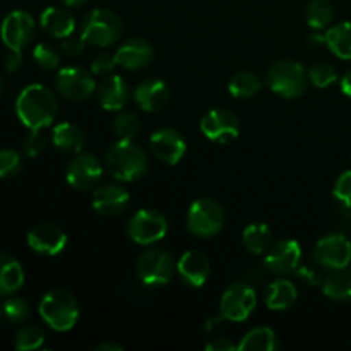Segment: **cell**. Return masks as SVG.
Listing matches in <instances>:
<instances>
[{
  "label": "cell",
  "mask_w": 351,
  "mask_h": 351,
  "mask_svg": "<svg viewBox=\"0 0 351 351\" xmlns=\"http://www.w3.org/2000/svg\"><path fill=\"white\" fill-rule=\"evenodd\" d=\"M117 65L115 53H108V51H101V53L95 55L91 62V72L96 75H105L112 71Z\"/></svg>",
  "instance_id": "obj_41"
},
{
  "label": "cell",
  "mask_w": 351,
  "mask_h": 351,
  "mask_svg": "<svg viewBox=\"0 0 351 351\" xmlns=\"http://www.w3.org/2000/svg\"><path fill=\"white\" fill-rule=\"evenodd\" d=\"M134 99L144 112H160L170 99V89H168L167 82L158 77L144 79L136 86Z\"/></svg>",
  "instance_id": "obj_20"
},
{
  "label": "cell",
  "mask_w": 351,
  "mask_h": 351,
  "mask_svg": "<svg viewBox=\"0 0 351 351\" xmlns=\"http://www.w3.org/2000/svg\"><path fill=\"white\" fill-rule=\"evenodd\" d=\"M208 351H235L239 350V345H233L228 338H215L206 345Z\"/></svg>",
  "instance_id": "obj_45"
},
{
  "label": "cell",
  "mask_w": 351,
  "mask_h": 351,
  "mask_svg": "<svg viewBox=\"0 0 351 351\" xmlns=\"http://www.w3.org/2000/svg\"><path fill=\"white\" fill-rule=\"evenodd\" d=\"M298 278H302L304 281H307L308 285H322L324 283V278H322V274L319 273L317 269H314V267L311 266H302L300 269H298Z\"/></svg>",
  "instance_id": "obj_43"
},
{
  "label": "cell",
  "mask_w": 351,
  "mask_h": 351,
  "mask_svg": "<svg viewBox=\"0 0 351 351\" xmlns=\"http://www.w3.org/2000/svg\"><path fill=\"white\" fill-rule=\"evenodd\" d=\"M341 91L351 98V71L346 72L341 77Z\"/></svg>",
  "instance_id": "obj_46"
},
{
  "label": "cell",
  "mask_w": 351,
  "mask_h": 351,
  "mask_svg": "<svg viewBox=\"0 0 351 351\" xmlns=\"http://www.w3.org/2000/svg\"><path fill=\"white\" fill-rule=\"evenodd\" d=\"M335 17V10L329 0H311L305 9V19L307 24L315 31H321L329 27Z\"/></svg>",
  "instance_id": "obj_32"
},
{
  "label": "cell",
  "mask_w": 351,
  "mask_h": 351,
  "mask_svg": "<svg viewBox=\"0 0 351 351\" xmlns=\"http://www.w3.org/2000/svg\"><path fill=\"white\" fill-rule=\"evenodd\" d=\"M168 221L156 209H139L127 223V235L134 243L151 245L165 239Z\"/></svg>",
  "instance_id": "obj_8"
},
{
  "label": "cell",
  "mask_w": 351,
  "mask_h": 351,
  "mask_svg": "<svg viewBox=\"0 0 351 351\" xmlns=\"http://www.w3.org/2000/svg\"><path fill=\"white\" fill-rule=\"evenodd\" d=\"M308 82L315 86V88H328V86L335 84L338 81V71L332 67L331 64H326V62H319L308 67L307 71Z\"/></svg>",
  "instance_id": "obj_35"
},
{
  "label": "cell",
  "mask_w": 351,
  "mask_h": 351,
  "mask_svg": "<svg viewBox=\"0 0 351 351\" xmlns=\"http://www.w3.org/2000/svg\"><path fill=\"white\" fill-rule=\"evenodd\" d=\"M105 167L113 178L122 182H134L144 177L149 161L143 147L134 141H117L105 154Z\"/></svg>",
  "instance_id": "obj_2"
},
{
  "label": "cell",
  "mask_w": 351,
  "mask_h": 351,
  "mask_svg": "<svg viewBox=\"0 0 351 351\" xmlns=\"http://www.w3.org/2000/svg\"><path fill=\"white\" fill-rule=\"evenodd\" d=\"M31 315V307L24 298L10 297L3 304V317L12 324H23Z\"/></svg>",
  "instance_id": "obj_36"
},
{
  "label": "cell",
  "mask_w": 351,
  "mask_h": 351,
  "mask_svg": "<svg viewBox=\"0 0 351 351\" xmlns=\"http://www.w3.org/2000/svg\"><path fill=\"white\" fill-rule=\"evenodd\" d=\"M322 291L328 298L335 302L351 300V273L346 269H338L328 278H324Z\"/></svg>",
  "instance_id": "obj_30"
},
{
  "label": "cell",
  "mask_w": 351,
  "mask_h": 351,
  "mask_svg": "<svg viewBox=\"0 0 351 351\" xmlns=\"http://www.w3.org/2000/svg\"><path fill=\"white\" fill-rule=\"evenodd\" d=\"M23 167L19 153L14 149L0 151V178H12L16 177Z\"/></svg>",
  "instance_id": "obj_38"
},
{
  "label": "cell",
  "mask_w": 351,
  "mask_h": 351,
  "mask_svg": "<svg viewBox=\"0 0 351 351\" xmlns=\"http://www.w3.org/2000/svg\"><path fill=\"white\" fill-rule=\"evenodd\" d=\"M115 58L117 65L127 69V71H141L153 62V45L144 38H129L117 48Z\"/></svg>",
  "instance_id": "obj_18"
},
{
  "label": "cell",
  "mask_w": 351,
  "mask_h": 351,
  "mask_svg": "<svg viewBox=\"0 0 351 351\" xmlns=\"http://www.w3.org/2000/svg\"><path fill=\"white\" fill-rule=\"evenodd\" d=\"M261 88H263V82H261L259 75H257L256 72L249 71L235 74L228 84L230 95L237 99L254 98V96L261 91Z\"/></svg>",
  "instance_id": "obj_31"
},
{
  "label": "cell",
  "mask_w": 351,
  "mask_h": 351,
  "mask_svg": "<svg viewBox=\"0 0 351 351\" xmlns=\"http://www.w3.org/2000/svg\"><path fill=\"white\" fill-rule=\"evenodd\" d=\"M130 195L123 187L117 184H106L93 192V208L103 216H117L129 206Z\"/></svg>",
  "instance_id": "obj_21"
},
{
  "label": "cell",
  "mask_w": 351,
  "mask_h": 351,
  "mask_svg": "<svg viewBox=\"0 0 351 351\" xmlns=\"http://www.w3.org/2000/svg\"><path fill=\"white\" fill-rule=\"evenodd\" d=\"M103 177V165L89 153H77L67 165L65 178L75 191H91Z\"/></svg>",
  "instance_id": "obj_13"
},
{
  "label": "cell",
  "mask_w": 351,
  "mask_h": 351,
  "mask_svg": "<svg viewBox=\"0 0 351 351\" xmlns=\"http://www.w3.org/2000/svg\"><path fill=\"white\" fill-rule=\"evenodd\" d=\"M225 225V213L215 199L202 197L192 202L187 213V228L197 239H213Z\"/></svg>",
  "instance_id": "obj_6"
},
{
  "label": "cell",
  "mask_w": 351,
  "mask_h": 351,
  "mask_svg": "<svg viewBox=\"0 0 351 351\" xmlns=\"http://www.w3.org/2000/svg\"><path fill=\"white\" fill-rule=\"evenodd\" d=\"M201 132L215 143L226 144L237 139L240 132L239 117L226 108L209 110L201 119Z\"/></svg>",
  "instance_id": "obj_14"
},
{
  "label": "cell",
  "mask_w": 351,
  "mask_h": 351,
  "mask_svg": "<svg viewBox=\"0 0 351 351\" xmlns=\"http://www.w3.org/2000/svg\"><path fill=\"white\" fill-rule=\"evenodd\" d=\"M24 283L23 266L10 254L0 252V297L14 295Z\"/></svg>",
  "instance_id": "obj_25"
},
{
  "label": "cell",
  "mask_w": 351,
  "mask_h": 351,
  "mask_svg": "<svg viewBox=\"0 0 351 351\" xmlns=\"http://www.w3.org/2000/svg\"><path fill=\"white\" fill-rule=\"evenodd\" d=\"M177 263L168 250L149 249L137 261V276L147 287H163L173 280Z\"/></svg>",
  "instance_id": "obj_7"
},
{
  "label": "cell",
  "mask_w": 351,
  "mask_h": 351,
  "mask_svg": "<svg viewBox=\"0 0 351 351\" xmlns=\"http://www.w3.org/2000/svg\"><path fill=\"white\" fill-rule=\"evenodd\" d=\"M45 147H47V137L41 132V129H33L27 134L26 139H24L23 149L29 158L40 156L45 151Z\"/></svg>",
  "instance_id": "obj_39"
},
{
  "label": "cell",
  "mask_w": 351,
  "mask_h": 351,
  "mask_svg": "<svg viewBox=\"0 0 351 351\" xmlns=\"http://www.w3.org/2000/svg\"><path fill=\"white\" fill-rule=\"evenodd\" d=\"M2 317H3V305H0V322H2Z\"/></svg>",
  "instance_id": "obj_51"
},
{
  "label": "cell",
  "mask_w": 351,
  "mask_h": 351,
  "mask_svg": "<svg viewBox=\"0 0 351 351\" xmlns=\"http://www.w3.org/2000/svg\"><path fill=\"white\" fill-rule=\"evenodd\" d=\"M40 24L48 34L55 38H67L74 34L75 19L69 10L60 7H47L40 16Z\"/></svg>",
  "instance_id": "obj_23"
},
{
  "label": "cell",
  "mask_w": 351,
  "mask_h": 351,
  "mask_svg": "<svg viewBox=\"0 0 351 351\" xmlns=\"http://www.w3.org/2000/svg\"><path fill=\"white\" fill-rule=\"evenodd\" d=\"M332 194L346 209H351V170L339 175L335 189H332Z\"/></svg>",
  "instance_id": "obj_40"
},
{
  "label": "cell",
  "mask_w": 351,
  "mask_h": 351,
  "mask_svg": "<svg viewBox=\"0 0 351 351\" xmlns=\"http://www.w3.org/2000/svg\"><path fill=\"white\" fill-rule=\"evenodd\" d=\"M55 89L65 99L82 101L96 91V81L91 71L82 67H64L55 77Z\"/></svg>",
  "instance_id": "obj_11"
},
{
  "label": "cell",
  "mask_w": 351,
  "mask_h": 351,
  "mask_svg": "<svg viewBox=\"0 0 351 351\" xmlns=\"http://www.w3.org/2000/svg\"><path fill=\"white\" fill-rule=\"evenodd\" d=\"M266 82L271 91L280 95L281 98L297 99L307 91L308 75L300 62L285 58V60H278L276 64L271 65L266 75Z\"/></svg>",
  "instance_id": "obj_4"
},
{
  "label": "cell",
  "mask_w": 351,
  "mask_h": 351,
  "mask_svg": "<svg viewBox=\"0 0 351 351\" xmlns=\"http://www.w3.org/2000/svg\"><path fill=\"white\" fill-rule=\"evenodd\" d=\"M27 245L36 254L57 256L67 245V235L60 226L51 225V223H41L27 233Z\"/></svg>",
  "instance_id": "obj_17"
},
{
  "label": "cell",
  "mask_w": 351,
  "mask_h": 351,
  "mask_svg": "<svg viewBox=\"0 0 351 351\" xmlns=\"http://www.w3.org/2000/svg\"><path fill=\"white\" fill-rule=\"evenodd\" d=\"M122 19L113 10L95 9L82 21L81 36L86 45L105 48L115 43L122 36Z\"/></svg>",
  "instance_id": "obj_5"
},
{
  "label": "cell",
  "mask_w": 351,
  "mask_h": 351,
  "mask_svg": "<svg viewBox=\"0 0 351 351\" xmlns=\"http://www.w3.org/2000/svg\"><path fill=\"white\" fill-rule=\"evenodd\" d=\"M300 259V243L293 239H285L269 247V250L266 252V257H264V266L271 273L283 276V274L293 273L295 269H298Z\"/></svg>",
  "instance_id": "obj_16"
},
{
  "label": "cell",
  "mask_w": 351,
  "mask_h": 351,
  "mask_svg": "<svg viewBox=\"0 0 351 351\" xmlns=\"http://www.w3.org/2000/svg\"><path fill=\"white\" fill-rule=\"evenodd\" d=\"M98 101L108 112H120L127 105L130 96V88L127 81L120 75H108L98 86Z\"/></svg>",
  "instance_id": "obj_22"
},
{
  "label": "cell",
  "mask_w": 351,
  "mask_h": 351,
  "mask_svg": "<svg viewBox=\"0 0 351 351\" xmlns=\"http://www.w3.org/2000/svg\"><path fill=\"white\" fill-rule=\"evenodd\" d=\"M141 130V122L132 112H120L113 119V132L120 141H134Z\"/></svg>",
  "instance_id": "obj_33"
},
{
  "label": "cell",
  "mask_w": 351,
  "mask_h": 351,
  "mask_svg": "<svg viewBox=\"0 0 351 351\" xmlns=\"http://www.w3.org/2000/svg\"><path fill=\"white\" fill-rule=\"evenodd\" d=\"M276 348V332L269 328L250 329L239 343V351H273Z\"/></svg>",
  "instance_id": "obj_29"
},
{
  "label": "cell",
  "mask_w": 351,
  "mask_h": 351,
  "mask_svg": "<svg viewBox=\"0 0 351 351\" xmlns=\"http://www.w3.org/2000/svg\"><path fill=\"white\" fill-rule=\"evenodd\" d=\"M36 33V23L26 10H14L0 26V38L9 50H23L31 43Z\"/></svg>",
  "instance_id": "obj_12"
},
{
  "label": "cell",
  "mask_w": 351,
  "mask_h": 351,
  "mask_svg": "<svg viewBox=\"0 0 351 351\" xmlns=\"http://www.w3.org/2000/svg\"><path fill=\"white\" fill-rule=\"evenodd\" d=\"M322 43H326V34H308V45H311V47H319V45Z\"/></svg>",
  "instance_id": "obj_48"
},
{
  "label": "cell",
  "mask_w": 351,
  "mask_h": 351,
  "mask_svg": "<svg viewBox=\"0 0 351 351\" xmlns=\"http://www.w3.org/2000/svg\"><path fill=\"white\" fill-rule=\"evenodd\" d=\"M45 343V332L43 329L38 326H24L17 331L16 338H14V346L21 351H31L41 348Z\"/></svg>",
  "instance_id": "obj_34"
},
{
  "label": "cell",
  "mask_w": 351,
  "mask_h": 351,
  "mask_svg": "<svg viewBox=\"0 0 351 351\" xmlns=\"http://www.w3.org/2000/svg\"><path fill=\"white\" fill-rule=\"evenodd\" d=\"M33 58L45 71H55L60 64V53L50 43H38L33 50Z\"/></svg>",
  "instance_id": "obj_37"
},
{
  "label": "cell",
  "mask_w": 351,
  "mask_h": 351,
  "mask_svg": "<svg viewBox=\"0 0 351 351\" xmlns=\"http://www.w3.org/2000/svg\"><path fill=\"white\" fill-rule=\"evenodd\" d=\"M177 273L187 287L201 288L211 274L209 259L199 250H187L177 263Z\"/></svg>",
  "instance_id": "obj_19"
},
{
  "label": "cell",
  "mask_w": 351,
  "mask_h": 351,
  "mask_svg": "<svg viewBox=\"0 0 351 351\" xmlns=\"http://www.w3.org/2000/svg\"><path fill=\"white\" fill-rule=\"evenodd\" d=\"M326 45L329 50L343 60H351V23L343 21V23L335 24L326 33Z\"/></svg>",
  "instance_id": "obj_28"
},
{
  "label": "cell",
  "mask_w": 351,
  "mask_h": 351,
  "mask_svg": "<svg viewBox=\"0 0 351 351\" xmlns=\"http://www.w3.org/2000/svg\"><path fill=\"white\" fill-rule=\"evenodd\" d=\"M297 287L288 280H276L267 287L266 305L271 311H287L297 302Z\"/></svg>",
  "instance_id": "obj_26"
},
{
  "label": "cell",
  "mask_w": 351,
  "mask_h": 351,
  "mask_svg": "<svg viewBox=\"0 0 351 351\" xmlns=\"http://www.w3.org/2000/svg\"><path fill=\"white\" fill-rule=\"evenodd\" d=\"M149 149L156 160L165 165H177L187 151V143L178 130L158 129L149 139Z\"/></svg>",
  "instance_id": "obj_15"
},
{
  "label": "cell",
  "mask_w": 351,
  "mask_h": 351,
  "mask_svg": "<svg viewBox=\"0 0 351 351\" xmlns=\"http://www.w3.org/2000/svg\"><path fill=\"white\" fill-rule=\"evenodd\" d=\"M41 319L55 331H69L79 319V304L74 295L62 288H55L45 293L40 302Z\"/></svg>",
  "instance_id": "obj_3"
},
{
  "label": "cell",
  "mask_w": 351,
  "mask_h": 351,
  "mask_svg": "<svg viewBox=\"0 0 351 351\" xmlns=\"http://www.w3.org/2000/svg\"><path fill=\"white\" fill-rule=\"evenodd\" d=\"M58 112L57 96L43 84H29L16 99L17 119L29 130L51 125Z\"/></svg>",
  "instance_id": "obj_1"
},
{
  "label": "cell",
  "mask_w": 351,
  "mask_h": 351,
  "mask_svg": "<svg viewBox=\"0 0 351 351\" xmlns=\"http://www.w3.org/2000/svg\"><path fill=\"white\" fill-rule=\"evenodd\" d=\"M86 47V41L82 40V36L79 34V36H67L64 38V41H62L60 45V50L62 53L67 55V57H77V55L82 53V50H84Z\"/></svg>",
  "instance_id": "obj_42"
},
{
  "label": "cell",
  "mask_w": 351,
  "mask_h": 351,
  "mask_svg": "<svg viewBox=\"0 0 351 351\" xmlns=\"http://www.w3.org/2000/svg\"><path fill=\"white\" fill-rule=\"evenodd\" d=\"M257 305V295L250 285L235 283L223 293L219 302V312L225 321L242 322L250 317Z\"/></svg>",
  "instance_id": "obj_9"
},
{
  "label": "cell",
  "mask_w": 351,
  "mask_h": 351,
  "mask_svg": "<svg viewBox=\"0 0 351 351\" xmlns=\"http://www.w3.org/2000/svg\"><path fill=\"white\" fill-rule=\"evenodd\" d=\"M2 95H3V81L2 77H0V98H2Z\"/></svg>",
  "instance_id": "obj_50"
},
{
  "label": "cell",
  "mask_w": 351,
  "mask_h": 351,
  "mask_svg": "<svg viewBox=\"0 0 351 351\" xmlns=\"http://www.w3.org/2000/svg\"><path fill=\"white\" fill-rule=\"evenodd\" d=\"M21 65H23V51L9 50V53L5 55V60H3V67H5V71L16 72L19 71Z\"/></svg>",
  "instance_id": "obj_44"
},
{
  "label": "cell",
  "mask_w": 351,
  "mask_h": 351,
  "mask_svg": "<svg viewBox=\"0 0 351 351\" xmlns=\"http://www.w3.org/2000/svg\"><path fill=\"white\" fill-rule=\"evenodd\" d=\"M51 141H53V146L62 153L77 154L84 147L86 136L81 127H77L75 123L62 122L53 127Z\"/></svg>",
  "instance_id": "obj_24"
},
{
  "label": "cell",
  "mask_w": 351,
  "mask_h": 351,
  "mask_svg": "<svg viewBox=\"0 0 351 351\" xmlns=\"http://www.w3.org/2000/svg\"><path fill=\"white\" fill-rule=\"evenodd\" d=\"M96 351H123L122 345H117V343H101L95 348Z\"/></svg>",
  "instance_id": "obj_47"
},
{
  "label": "cell",
  "mask_w": 351,
  "mask_h": 351,
  "mask_svg": "<svg viewBox=\"0 0 351 351\" xmlns=\"http://www.w3.org/2000/svg\"><path fill=\"white\" fill-rule=\"evenodd\" d=\"M243 245L254 256H263L273 245V232L266 223H252L243 230Z\"/></svg>",
  "instance_id": "obj_27"
},
{
  "label": "cell",
  "mask_w": 351,
  "mask_h": 351,
  "mask_svg": "<svg viewBox=\"0 0 351 351\" xmlns=\"http://www.w3.org/2000/svg\"><path fill=\"white\" fill-rule=\"evenodd\" d=\"M314 259L326 269H346L351 263V242L343 233H329L315 245Z\"/></svg>",
  "instance_id": "obj_10"
},
{
  "label": "cell",
  "mask_w": 351,
  "mask_h": 351,
  "mask_svg": "<svg viewBox=\"0 0 351 351\" xmlns=\"http://www.w3.org/2000/svg\"><path fill=\"white\" fill-rule=\"evenodd\" d=\"M62 2H64L67 7H81L84 5L88 0H62Z\"/></svg>",
  "instance_id": "obj_49"
}]
</instances>
